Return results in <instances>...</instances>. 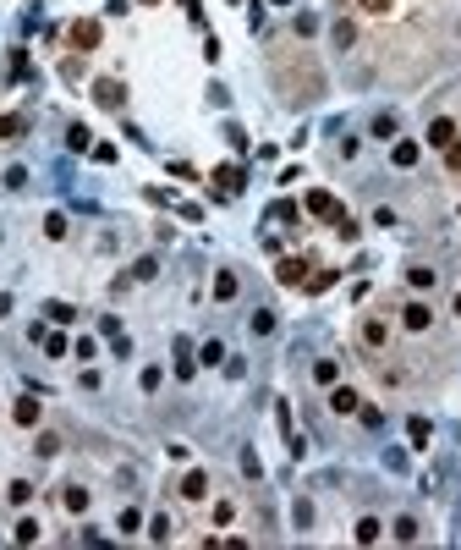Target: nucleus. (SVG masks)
Segmentation results:
<instances>
[{
  "label": "nucleus",
  "mask_w": 461,
  "mask_h": 550,
  "mask_svg": "<svg viewBox=\"0 0 461 550\" xmlns=\"http://www.w3.org/2000/svg\"><path fill=\"white\" fill-rule=\"evenodd\" d=\"M395 540L412 545V540H417V517H401V523H395Z\"/></svg>",
  "instance_id": "obj_21"
},
{
  "label": "nucleus",
  "mask_w": 461,
  "mask_h": 550,
  "mask_svg": "<svg viewBox=\"0 0 461 550\" xmlns=\"http://www.w3.org/2000/svg\"><path fill=\"white\" fill-rule=\"evenodd\" d=\"M417 155H423V149H417V144H412V138H401V144H395V165H401V171H406V165H417Z\"/></svg>",
  "instance_id": "obj_10"
},
{
  "label": "nucleus",
  "mask_w": 461,
  "mask_h": 550,
  "mask_svg": "<svg viewBox=\"0 0 461 550\" xmlns=\"http://www.w3.org/2000/svg\"><path fill=\"white\" fill-rule=\"evenodd\" d=\"M93 160L99 165H116V144H93Z\"/></svg>",
  "instance_id": "obj_32"
},
{
  "label": "nucleus",
  "mask_w": 461,
  "mask_h": 550,
  "mask_svg": "<svg viewBox=\"0 0 461 550\" xmlns=\"http://www.w3.org/2000/svg\"><path fill=\"white\" fill-rule=\"evenodd\" d=\"M72 44L77 50H93L99 44V22H72Z\"/></svg>",
  "instance_id": "obj_6"
},
{
  "label": "nucleus",
  "mask_w": 461,
  "mask_h": 550,
  "mask_svg": "<svg viewBox=\"0 0 461 550\" xmlns=\"http://www.w3.org/2000/svg\"><path fill=\"white\" fill-rule=\"evenodd\" d=\"M11 418H17V424H39V396H22V402L11 407Z\"/></svg>",
  "instance_id": "obj_8"
},
{
  "label": "nucleus",
  "mask_w": 461,
  "mask_h": 550,
  "mask_svg": "<svg viewBox=\"0 0 461 550\" xmlns=\"http://www.w3.org/2000/svg\"><path fill=\"white\" fill-rule=\"evenodd\" d=\"M401 319H406V330H428V319H434V314H428L423 303H406V314H401Z\"/></svg>",
  "instance_id": "obj_11"
},
{
  "label": "nucleus",
  "mask_w": 461,
  "mask_h": 550,
  "mask_svg": "<svg viewBox=\"0 0 461 550\" xmlns=\"http://www.w3.org/2000/svg\"><path fill=\"white\" fill-rule=\"evenodd\" d=\"M329 407H335V413H357L363 402H357V391H352V386H335V391H329Z\"/></svg>",
  "instance_id": "obj_7"
},
{
  "label": "nucleus",
  "mask_w": 461,
  "mask_h": 550,
  "mask_svg": "<svg viewBox=\"0 0 461 550\" xmlns=\"http://www.w3.org/2000/svg\"><path fill=\"white\" fill-rule=\"evenodd\" d=\"M445 165H451V171H461V138H456V144H445Z\"/></svg>",
  "instance_id": "obj_35"
},
{
  "label": "nucleus",
  "mask_w": 461,
  "mask_h": 550,
  "mask_svg": "<svg viewBox=\"0 0 461 550\" xmlns=\"http://www.w3.org/2000/svg\"><path fill=\"white\" fill-rule=\"evenodd\" d=\"M93 99H99L105 110H121V105H127V88H121L116 78H99L93 83Z\"/></svg>",
  "instance_id": "obj_1"
},
{
  "label": "nucleus",
  "mask_w": 461,
  "mask_h": 550,
  "mask_svg": "<svg viewBox=\"0 0 461 550\" xmlns=\"http://www.w3.org/2000/svg\"><path fill=\"white\" fill-rule=\"evenodd\" d=\"M456 314H461V298H456Z\"/></svg>",
  "instance_id": "obj_38"
},
{
  "label": "nucleus",
  "mask_w": 461,
  "mask_h": 550,
  "mask_svg": "<svg viewBox=\"0 0 461 550\" xmlns=\"http://www.w3.org/2000/svg\"><path fill=\"white\" fill-rule=\"evenodd\" d=\"M374 540H379V517H363L357 523V545H374Z\"/></svg>",
  "instance_id": "obj_16"
},
{
  "label": "nucleus",
  "mask_w": 461,
  "mask_h": 550,
  "mask_svg": "<svg viewBox=\"0 0 461 550\" xmlns=\"http://www.w3.org/2000/svg\"><path fill=\"white\" fill-rule=\"evenodd\" d=\"M423 138L445 149V144H456V121H445V116H440V121H428V132H423Z\"/></svg>",
  "instance_id": "obj_4"
},
{
  "label": "nucleus",
  "mask_w": 461,
  "mask_h": 550,
  "mask_svg": "<svg viewBox=\"0 0 461 550\" xmlns=\"http://www.w3.org/2000/svg\"><path fill=\"white\" fill-rule=\"evenodd\" d=\"M204 490H209V479H204V473H187V479H181V495H187V501H198Z\"/></svg>",
  "instance_id": "obj_14"
},
{
  "label": "nucleus",
  "mask_w": 461,
  "mask_h": 550,
  "mask_svg": "<svg viewBox=\"0 0 461 550\" xmlns=\"http://www.w3.org/2000/svg\"><path fill=\"white\" fill-rule=\"evenodd\" d=\"M406 435H412V446H428V435H434V424H428V418H412V424H406Z\"/></svg>",
  "instance_id": "obj_13"
},
{
  "label": "nucleus",
  "mask_w": 461,
  "mask_h": 550,
  "mask_svg": "<svg viewBox=\"0 0 461 550\" xmlns=\"http://www.w3.org/2000/svg\"><path fill=\"white\" fill-rule=\"evenodd\" d=\"M143 6H159V0H143Z\"/></svg>",
  "instance_id": "obj_37"
},
{
  "label": "nucleus",
  "mask_w": 461,
  "mask_h": 550,
  "mask_svg": "<svg viewBox=\"0 0 461 550\" xmlns=\"http://www.w3.org/2000/svg\"><path fill=\"white\" fill-rule=\"evenodd\" d=\"M374 138H395V116H374Z\"/></svg>",
  "instance_id": "obj_28"
},
{
  "label": "nucleus",
  "mask_w": 461,
  "mask_h": 550,
  "mask_svg": "<svg viewBox=\"0 0 461 550\" xmlns=\"http://www.w3.org/2000/svg\"><path fill=\"white\" fill-rule=\"evenodd\" d=\"M329 39H335V44H341V50H346V44H352V39H357V33H352V22H335V28H329Z\"/></svg>",
  "instance_id": "obj_23"
},
{
  "label": "nucleus",
  "mask_w": 461,
  "mask_h": 550,
  "mask_svg": "<svg viewBox=\"0 0 461 550\" xmlns=\"http://www.w3.org/2000/svg\"><path fill=\"white\" fill-rule=\"evenodd\" d=\"M61 501H66V512H82V506H88V490H66Z\"/></svg>",
  "instance_id": "obj_30"
},
{
  "label": "nucleus",
  "mask_w": 461,
  "mask_h": 550,
  "mask_svg": "<svg viewBox=\"0 0 461 550\" xmlns=\"http://www.w3.org/2000/svg\"><path fill=\"white\" fill-rule=\"evenodd\" d=\"M72 314L77 309H66V303H50V319H55V325H72Z\"/></svg>",
  "instance_id": "obj_33"
},
{
  "label": "nucleus",
  "mask_w": 461,
  "mask_h": 550,
  "mask_svg": "<svg viewBox=\"0 0 461 550\" xmlns=\"http://www.w3.org/2000/svg\"><path fill=\"white\" fill-rule=\"evenodd\" d=\"M66 149H77V155H82V149H93V138H88V127H72V132H66Z\"/></svg>",
  "instance_id": "obj_17"
},
{
  "label": "nucleus",
  "mask_w": 461,
  "mask_h": 550,
  "mask_svg": "<svg viewBox=\"0 0 461 550\" xmlns=\"http://www.w3.org/2000/svg\"><path fill=\"white\" fill-rule=\"evenodd\" d=\"M44 352H50V358H61V352H66V336H55V330H44Z\"/></svg>",
  "instance_id": "obj_25"
},
{
  "label": "nucleus",
  "mask_w": 461,
  "mask_h": 550,
  "mask_svg": "<svg viewBox=\"0 0 461 550\" xmlns=\"http://www.w3.org/2000/svg\"><path fill=\"white\" fill-rule=\"evenodd\" d=\"M363 6H368V11H384V6H390V0H363Z\"/></svg>",
  "instance_id": "obj_36"
},
{
  "label": "nucleus",
  "mask_w": 461,
  "mask_h": 550,
  "mask_svg": "<svg viewBox=\"0 0 461 550\" xmlns=\"http://www.w3.org/2000/svg\"><path fill=\"white\" fill-rule=\"evenodd\" d=\"M198 358H192V341H176V380H192Z\"/></svg>",
  "instance_id": "obj_5"
},
{
  "label": "nucleus",
  "mask_w": 461,
  "mask_h": 550,
  "mask_svg": "<svg viewBox=\"0 0 461 550\" xmlns=\"http://www.w3.org/2000/svg\"><path fill=\"white\" fill-rule=\"evenodd\" d=\"M226 358V341H204V363H220Z\"/></svg>",
  "instance_id": "obj_31"
},
{
  "label": "nucleus",
  "mask_w": 461,
  "mask_h": 550,
  "mask_svg": "<svg viewBox=\"0 0 461 550\" xmlns=\"http://www.w3.org/2000/svg\"><path fill=\"white\" fill-rule=\"evenodd\" d=\"M44 237H55V242L66 237V215H61V209H55V215H44Z\"/></svg>",
  "instance_id": "obj_18"
},
{
  "label": "nucleus",
  "mask_w": 461,
  "mask_h": 550,
  "mask_svg": "<svg viewBox=\"0 0 461 550\" xmlns=\"http://www.w3.org/2000/svg\"><path fill=\"white\" fill-rule=\"evenodd\" d=\"M269 221H280V226H291V221H297V204H286V198H280V204L269 209Z\"/></svg>",
  "instance_id": "obj_19"
},
{
  "label": "nucleus",
  "mask_w": 461,
  "mask_h": 550,
  "mask_svg": "<svg viewBox=\"0 0 461 550\" xmlns=\"http://www.w3.org/2000/svg\"><path fill=\"white\" fill-rule=\"evenodd\" d=\"M269 330H275V314H269V309H258V314H253V336H269Z\"/></svg>",
  "instance_id": "obj_22"
},
{
  "label": "nucleus",
  "mask_w": 461,
  "mask_h": 550,
  "mask_svg": "<svg viewBox=\"0 0 461 550\" xmlns=\"http://www.w3.org/2000/svg\"><path fill=\"white\" fill-rule=\"evenodd\" d=\"M324 286H335V270H313L307 275V292H324Z\"/></svg>",
  "instance_id": "obj_20"
},
{
  "label": "nucleus",
  "mask_w": 461,
  "mask_h": 550,
  "mask_svg": "<svg viewBox=\"0 0 461 550\" xmlns=\"http://www.w3.org/2000/svg\"><path fill=\"white\" fill-rule=\"evenodd\" d=\"M412 286H423V292H428V286H434V270H428V264H412Z\"/></svg>",
  "instance_id": "obj_24"
},
{
  "label": "nucleus",
  "mask_w": 461,
  "mask_h": 550,
  "mask_svg": "<svg viewBox=\"0 0 461 550\" xmlns=\"http://www.w3.org/2000/svg\"><path fill=\"white\" fill-rule=\"evenodd\" d=\"M215 187H220V193H242V187H247V171H242V165H220V171H215Z\"/></svg>",
  "instance_id": "obj_2"
},
{
  "label": "nucleus",
  "mask_w": 461,
  "mask_h": 550,
  "mask_svg": "<svg viewBox=\"0 0 461 550\" xmlns=\"http://www.w3.org/2000/svg\"><path fill=\"white\" fill-rule=\"evenodd\" d=\"M357 418H363L368 429H384V413H379V407H357Z\"/></svg>",
  "instance_id": "obj_27"
},
{
  "label": "nucleus",
  "mask_w": 461,
  "mask_h": 550,
  "mask_svg": "<svg viewBox=\"0 0 461 550\" xmlns=\"http://www.w3.org/2000/svg\"><path fill=\"white\" fill-rule=\"evenodd\" d=\"M17 132H22V116H6L0 121V138H17Z\"/></svg>",
  "instance_id": "obj_34"
},
{
  "label": "nucleus",
  "mask_w": 461,
  "mask_h": 550,
  "mask_svg": "<svg viewBox=\"0 0 461 550\" xmlns=\"http://www.w3.org/2000/svg\"><path fill=\"white\" fill-rule=\"evenodd\" d=\"M280 281H286V286L307 281V264H302V259H280Z\"/></svg>",
  "instance_id": "obj_9"
},
{
  "label": "nucleus",
  "mask_w": 461,
  "mask_h": 550,
  "mask_svg": "<svg viewBox=\"0 0 461 550\" xmlns=\"http://www.w3.org/2000/svg\"><path fill=\"white\" fill-rule=\"evenodd\" d=\"M17 540H22V545H33V540H39V523H33V517H22V523H17Z\"/></svg>",
  "instance_id": "obj_26"
},
{
  "label": "nucleus",
  "mask_w": 461,
  "mask_h": 550,
  "mask_svg": "<svg viewBox=\"0 0 461 550\" xmlns=\"http://www.w3.org/2000/svg\"><path fill=\"white\" fill-rule=\"evenodd\" d=\"M363 336H368V347H384V325H379V319H368V325H363Z\"/></svg>",
  "instance_id": "obj_29"
},
{
  "label": "nucleus",
  "mask_w": 461,
  "mask_h": 550,
  "mask_svg": "<svg viewBox=\"0 0 461 550\" xmlns=\"http://www.w3.org/2000/svg\"><path fill=\"white\" fill-rule=\"evenodd\" d=\"M302 209H313V215H335V221H341V209H335V198H329L324 187H313V193H307V198H302Z\"/></svg>",
  "instance_id": "obj_3"
},
{
  "label": "nucleus",
  "mask_w": 461,
  "mask_h": 550,
  "mask_svg": "<svg viewBox=\"0 0 461 550\" xmlns=\"http://www.w3.org/2000/svg\"><path fill=\"white\" fill-rule=\"evenodd\" d=\"M215 298H220V303H230V298H236V275H230V270H220V275H215Z\"/></svg>",
  "instance_id": "obj_12"
},
{
  "label": "nucleus",
  "mask_w": 461,
  "mask_h": 550,
  "mask_svg": "<svg viewBox=\"0 0 461 550\" xmlns=\"http://www.w3.org/2000/svg\"><path fill=\"white\" fill-rule=\"evenodd\" d=\"M313 380H318V386H335V358H318V363H313Z\"/></svg>",
  "instance_id": "obj_15"
}]
</instances>
